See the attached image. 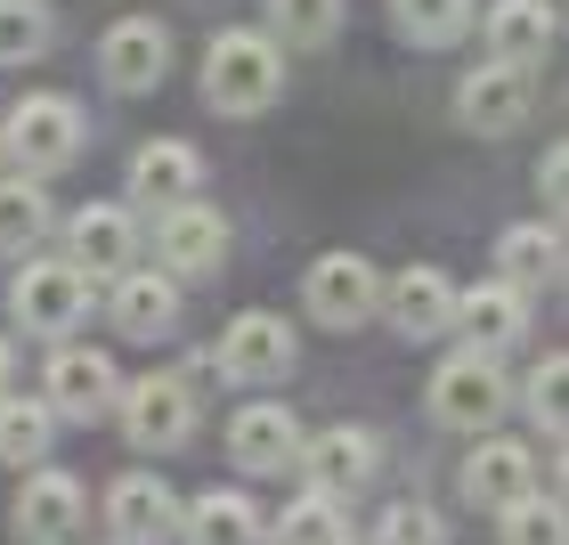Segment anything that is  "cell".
<instances>
[{"mask_svg": "<svg viewBox=\"0 0 569 545\" xmlns=\"http://www.w3.org/2000/svg\"><path fill=\"white\" fill-rule=\"evenodd\" d=\"M284 90V49L269 33H220L212 58H203V98L212 115H261Z\"/></svg>", "mask_w": 569, "mask_h": 545, "instance_id": "1", "label": "cell"}, {"mask_svg": "<svg viewBox=\"0 0 569 545\" xmlns=\"http://www.w3.org/2000/svg\"><path fill=\"white\" fill-rule=\"evenodd\" d=\"M0 139H9V155L33 179L41 171H66L73 155H82V107L58 98V90H41V98H24V107L9 115V131H0Z\"/></svg>", "mask_w": 569, "mask_h": 545, "instance_id": "2", "label": "cell"}, {"mask_svg": "<svg viewBox=\"0 0 569 545\" xmlns=\"http://www.w3.org/2000/svg\"><path fill=\"white\" fill-rule=\"evenodd\" d=\"M301 301H309V318H318V326L350 334V326H367L375 309H382V277H375L367 252H326V261L309 269Z\"/></svg>", "mask_w": 569, "mask_h": 545, "instance_id": "3", "label": "cell"}, {"mask_svg": "<svg viewBox=\"0 0 569 545\" xmlns=\"http://www.w3.org/2000/svg\"><path fill=\"white\" fill-rule=\"evenodd\" d=\"M497 415H505V375H497V358L456 350L448 367L431 375V424H448V432H488Z\"/></svg>", "mask_w": 569, "mask_h": 545, "instance_id": "4", "label": "cell"}, {"mask_svg": "<svg viewBox=\"0 0 569 545\" xmlns=\"http://www.w3.org/2000/svg\"><path fill=\"white\" fill-rule=\"evenodd\" d=\"M9 301H17V326H24V334H49V343H58V334L82 326V309H90V277L73 269V261H24Z\"/></svg>", "mask_w": 569, "mask_h": 545, "instance_id": "5", "label": "cell"}, {"mask_svg": "<svg viewBox=\"0 0 569 545\" xmlns=\"http://www.w3.org/2000/svg\"><path fill=\"white\" fill-rule=\"evenodd\" d=\"M122 432H131L139 448H154V456L188 448V432H196L188 383H179V375H139L131 392H122Z\"/></svg>", "mask_w": 569, "mask_h": 545, "instance_id": "6", "label": "cell"}, {"mask_svg": "<svg viewBox=\"0 0 569 545\" xmlns=\"http://www.w3.org/2000/svg\"><path fill=\"white\" fill-rule=\"evenodd\" d=\"M41 399H49V415L98 424V415L114 407V358H107V350H82V343H66L58 358H49V375H41Z\"/></svg>", "mask_w": 569, "mask_h": 545, "instance_id": "7", "label": "cell"}, {"mask_svg": "<svg viewBox=\"0 0 569 545\" xmlns=\"http://www.w3.org/2000/svg\"><path fill=\"white\" fill-rule=\"evenodd\" d=\"M220 367H228V383H277V375H293V326L269 318V309H244V318L220 334Z\"/></svg>", "mask_w": 569, "mask_h": 545, "instance_id": "8", "label": "cell"}, {"mask_svg": "<svg viewBox=\"0 0 569 545\" xmlns=\"http://www.w3.org/2000/svg\"><path fill=\"white\" fill-rule=\"evenodd\" d=\"M98 73H107L114 90H131V98L154 90V82L171 73V33H163L154 17H122L114 33L98 41Z\"/></svg>", "mask_w": 569, "mask_h": 545, "instance_id": "9", "label": "cell"}, {"mask_svg": "<svg viewBox=\"0 0 569 545\" xmlns=\"http://www.w3.org/2000/svg\"><path fill=\"white\" fill-rule=\"evenodd\" d=\"M456 115H463V131L505 139L512 122L529 115V73H521V66H497V58H488V66H472V73L456 82Z\"/></svg>", "mask_w": 569, "mask_h": 545, "instance_id": "10", "label": "cell"}, {"mask_svg": "<svg viewBox=\"0 0 569 545\" xmlns=\"http://www.w3.org/2000/svg\"><path fill=\"white\" fill-rule=\"evenodd\" d=\"M163 277H212L220 261H228V220L212 212V204H171L163 212Z\"/></svg>", "mask_w": 569, "mask_h": 545, "instance_id": "11", "label": "cell"}, {"mask_svg": "<svg viewBox=\"0 0 569 545\" xmlns=\"http://www.w3.org/2000/svg\"><path fill=\"white\" fill-rule=\"evenodd\" d=\"M529 294H512V285H472V294H456L448 309V326L463 334V350H480V358H505L512 343H521V326H529Z\"/></svg>", "mask_w": 569, "mask_h": 545, "instance_id": "12", "label": "cell"}, {"mask_svg": "<svg viewBox=\"0 0 569 545\" xmlns=\"http://www.w3.org/2000/svg\"><path fill=\"white\" fill-rule=\"evenodd\" d=\"M301 473L318 497H350V488H367L375 480V432H358V424H333L318 439H301Z\"/></svg>", "mask_w": 569, "mask_h": 545, "instance_id": "13", "label": "cell"}, {"mask_svg": "<svg viewBox=\"0 0 569 545\" xmlns=\"http://www.w3.org/2000/svg\"><path fill=\"white\" fill-rule=\"evenodd\" d=\"M537 488V464L521 439H480L472 456H463V505H480V513H505L512 497H529Z\"/></svg>", "mask_w": 569, "mask_h": 545, "instance_id": "14", "label": "cell"}, {"mask_svg": "<svg viewBox=\"0 0 569 545\" xmlns=\"http://www.w3.org/2000/svg\"><path fill=\"white\" fill-rule=\"evenodd\" d=\"M82 480L73 473H33L24 480V497H17V537L24 545H66L73 529H82Z\"/></svg>", "mask_w": 569, "mask_h": 545, "instance_id": "15", "label": "cell"}, {"mask_svg": "<svg viewBox=\"0 0 569 545\" xmlns=\"http://www.w3.org/2000/svg\"><path fill=\"white\" fill-rule=\"evenodd\" d=\"M66 245H73V269H82V277H122V269H131L139 228H131L122 204H82L73 228H66Z\"/></svg>", "mask_w": 569, "mask_h": 545, "instance_id": "16", "label": "cell"}, {"mask_svg": "<svg viewBox=\"0 0 569 545\" xmlns=\"http://www.w3.org/2000/svg\"><path fill=\"white\" fill-rule=\"evenodd\" d=\"M107 522L122 529V545H163L171 529H179V497L154 473H122L114 488H107Z\"/></svg>", "mask_w": 569, "mask_h": 545, "instance_id": "17", "label": "cell"}, {"mask_svg": "<svg viewBox=\"0 0 569 545\" xmlns=\"http://www.w3.org/2000/svg\"><path fill=\"white\" fill-rule=\"evenodd\" d=\"M382 309H391V326L407 334V343H423V334H448V309H456V285L439 277L431 261L399 269L391 285H382Z\"/></svg>", "mask_w": 569, "mask_h": 545, "instance_id": "18", "label": "cell"}, {"mask_svg": "<svg viewBox=\"0 0 569 545\" xmlns=\"http://www.w3.org/2000/svg\"><path fill=\"white\" fill-rule=\"evenodd\" d=\"M196 179H203V155L188 147V139H147L139 155H131V196L139 204H188L196 196Z\"/></svg>", "mask_w": 569, "mask_h": 545, "instance_id": "19", "label": "cell"}, {"mask_svg": "<svg viewBox=\"0 0 569 545\" xmlns=\"http://www.w3.org/2000/svg\"><path fill=\"white\" fill-rule=\"evenodd\" d=\"M301 448V424H293V407H244L237 424H228V456L244 464V473H284Z\"/></svg>", "mask_w": 569, "mask_h": 545, "instance_id": "20", "label": "cell"}, {"mask_svg": "<svg viewBox=\"0 0 569 545\" xmlns=\"http://www.w3.org/2000/svg\"><path fill=\"white\" fill-rule=\"evenodd\" d=\"M114 326L131 334V343H154V334H171L179 326V285L163 269H122L114 277Z\"/></svg>", "mask_w": 569, "mask_h": 545, "instance_id": "21", "label": "cell"}, {"mask_svg": "<svg viewBox=\"0 0 569 545\" xmlns=\"http://www.w3.org/2000/svg\"><path fill=\"white\" fill-rule=\"evenodd\" d=\"M497 285H512V294H546V285L561 277V228L546 220H521V228H505V245H497Z\"/></svg>", "mask_w": 569, "mask_h": 545, "instance_id": "22", "label": "cell"}, {"mask_svg": "<svg viewBox=\"0 0 569 545\" xmlns=\"http://www.w3.org/2000/svg\"><path fill=\"white\" fill-rule=\"evenodd\" d=\"M488 49H497V66H537L553 49V9L546 0H497L488 9Z\"/></svg>", "mask_w": 569, "mask_h": 545, "instance_id": "23", "label": "cell"}, {"mask_svg": "<svg viewBox=\"0 0 569 545\" xmlns=\"http://www.w3.org/2000/svg\"><path fill=\"white\" fill-rule=\"evenodd\" d=\"M252 537H261V513L237 488H212L188 505V545H252Z\"/></svg>", "mask_w": 569, "mask_h": 545, "instance_id": "24", "label": "cell"}, {"mask_svg": "<svg viewBox=\"0 0 569 545\" xmlns=\"http://www.w3.org/2000/svg\"><path fill=\"white\" fill-rule=\"evenodd\" d=\"M49 432H58V415H49V399H9L0 392V464H33L49 456Z\"/></svg>", "mask_w": 569, "mask_h": 545, "instance_id": "25", "label": "cell"}, {"mask_svg": "<svg viewBox=\"0 0 569 545\" xmlns=\"http://www.w3.org/2000/svg\"><path fill=\"white\" fill-rule=\"evenodd\" d=\"M342 33V0H269V41L277 49H326Z\"/></svg>", "mask_w": 569, "mask_h": 545, "instance_id": "26", "label": "cell"}, {"mask_svg": "<svg viewBox=\"0 0 569 545\" xmlns=\"http://www.w3.org/2000/svg\"><path fill=\"white\" fill-rule=\"evenodd\" d=\"M391 24L416 49H448L463 24H472V0H391Z\"/></svg>", "mask_w": 569, "mask_h": 545, "instance_id": "27", "label": "cell"}, {"mask_svg": "<svg viewBox=\"0 0 569 545\" xmlns=\"http://www.w3.org/2000/svg\"><path fill=\"white\" fill-rule=\"evenodd\" d=\"M49 228V196H41V179L33 171H17V179H0V245L24 252Z\"/></svg>", "mask_w": 569, "mask_h": 545, "instance_id": "28", "label": "cell"}, {"mask_svg": "<svg viewBox=\"0 0 569 545\" xmlns=\"http://www.w3.org/2000/svg\"><path fill=\"white\" fill-rule=\"evenodd\" d=\"M49 49V9L41 0H0V66H24Z\"/></svg>", "mask_w": 569, "mask_h": 545, "instance_id": "29", "label": "cell"}, {"mask_svg": "<svg viewBox=\"0 0 569 545\" xmlns=\"http://www.w3.org/2000/svg\"><path fill=\"white\" fill-rule=\"evenodd\" d=\"M277 545H350V529H342V513H333V497H318V488H309V505L284 513Z\"/></svg>", "mask_w": 569, "mask_h": 545, "instance_id": "30", "label": "cell"}, {"mask_svg": "<svg viewBox=\"0 0 569 545\" xmlns=\"http://www.w3.org/2000/svg\"><path fill=\"white\" fill-rule=\"evenodd\" d=\"M505 545H561V505L553 497H512L505 505Z\"/></svg>", "mask_w": 569, "mask_h": 545, "instance_id": "31", "label": "cell"}, {"mask_svg": "<svg viewBox=\"0 0 569 545\" xmlns=\"http://www.w3.org/2000/svg\"><path fill=\"white\" fill-rule=\"evenodd\" d=\"M561 399H569V358L553 350V358H546V367H537V375H529V415H537V424H546L553 439H561Z\"/></svg>", "mask_w": 569, "mask_h": 545, "instance_id": "32", "label": "cell"}, {"mask_svg": "<svg viewBox=\"0 0 569 545\" xmlns=\"http://www.w3.org/2000/svg\"><path fill=\"white\" fill-rule=\"evenodd\" d=\"M375 545H448V529H439L431 505H391L382 529H375Z\"/></svg>", "mask_w": 569, "mask_h": 545, "instance_id": "33", "label": "cell"}, {"mask_svg": "<svg viewBox=\"0 0 569 545\" xmlns=\"http://www.w3.org/2000/svg\"><path fill=\"white\" fill-rule=\"evenodd\" d=\"M561 171H569V155H561V147H546V164H537V188L553 196V212H561Z\"/></svg>", "mask_w": 569, "mask_h": 545, "instance_id": "34", "label": "cell"}, {"mask_svg": "<svg viewBox=\"0 0 569 545\" xmlns=\"http://www.w3.org/2000/svg\"><path fill=\"white\" fill-rule=\"evenodd\" d=\"M9 375H17V350H9V343H0V392H9Z\"/></svg>", "mask_w": 569, "mask_h": 545, "instance_id": "35", "label": "cell"}]
</instances>
